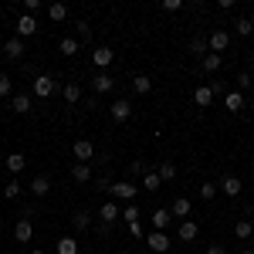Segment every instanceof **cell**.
Here are the masks:
<instances>
[{
  "instance_id": "9",
  "label": "cell",
  "mask_w": 254,
  "mask_h": 254,
  "mask_svg": "<svg viewBox=\"0 0 254 254\" xmlns=\"http://www.w3.org/2000/svg\"><path fill=\"white\" fill-rule=\"evenodd\" d=\"M10 109H14L17 116H27V112H34V98L31 95H14L10 98Z\"/></svg>"
},
{
  "instance_id": "28",
  "label": "cell",
  "mask_w": 254,
  "mask_h": 254,
  "mask_svg": "<svg viewBox=\"0 0 254 254\" xmlns=\"http://www.w3.org/2000/svg\"><path fill=\"white\" fill-rule=\"evenodd\" d=\"M251 234H254L251 220H237V224H234V237H237V241H248Z\"/></svg>"
},
{
  "instance_id": "37",
  "label": "cell",
  "mask_w": 254,
  "mask_h": 254,
  "mask_svg": "<svg viewBox=\"0 0 254 254\" xmlns=\"http://www.w3.org/2000/svg\"><path fill=\"white\" fill-rule=\"evenodd\" d=\"M217 190H220L217 183H200V196H203V200H214Z\"/></svg>"
},
{
  "instance_id": "45",
  "label": "cell",
  "mask_w": 254,
  "mask_h": 254,
  "mask_svg": "<svg viewBox=\"0 0 254 254\" xmlns=\"http://www.w3.org/2000/svg\"><path fill=\"white\" fill-rule=\"evenodd\" d=\"M31 254H44V251H41V248H38V251H31Z\"/></svg>"
},
{
  "instance_id": "32",
  "label": "cell",
  "mask_w": 254,
  "mask_h": 254,
  "mask_svg": "<svg viewBox=\"0 0 254 254\" xmlns=\"http://www.w3.org/2000/svg\"><path fill=\"white\" fill-rule=\"evenodd\" d=\"M234 31H237V34H241V38H248V34H251V31H254L251 17H241V20H237V24H234Z\"/></svg>"
},
{
  "instance_id": "48",
  "label": "cell",
  "mask_w": 254,
  "mask_h": 254,
  "mask_svg": "<svg viewBox=\"0 0 254 254\" xmlns=\"http://www.w3.org/2000/svg\"><path fill=\"white\" fill-rule=\"evenodd\" d=\"M119 254H129V251H119Z\"/></svg>"
},
{
  "instance_id": "17",
  "label": "cell",
  "mask_w": 254,
  "mask_h": 254,
  "mask_svg": "<svg viewBox=\"0 0 254 254\" xmlns=\"http://www.w3.org/2000/svg\"><path fill=\"white\" fill-rule=\"evenodd\" d=\"M220 190H224L227 196H237L244 187H241V180H237V176H224V180H220Z\"/></svg>"
},
{
  "instance_id": "19",
  "label": "cell",
  "mask_w": 254,
  "mask_h": 254,
  "mask_svg": "<svg viewBox=\"0 0 254 254\" xmlns=\"http://www.w3.org/2000/svg\"><path fill=\"white\" fill-rule=\"evenodd\" d=\"M92 85H95V92H102V95L116 88V81H112V75H105V71H102V75H95V78H92Z\"/></svg>"
},
{
  "instance_id": "43",
  "label": "cell",
  "mask_w": 254,
  "mask_h": 254,
  "mask_svg": "<svg viewBox=\"0 0 254 254\" xmlns=\"http://www.w3.org/2000/svg\"><path fill=\"white\" fill-rule=\"evenodd\" d=\"M129 231H132V237H142V224H139V220H136V224H129Z\"/></svg>"
},
{
  "instance_id": "50",
  "label": "cell",
  "mask_w": 254,
  "mask_h": 254,
  "mask_svg": "<svg viewBox=\"0 0 254 254\" xmlns=\"http://www.w3.org/2000/svg\"><path fill=\"white\" fill-rule=\"evenodd\" d=\"M251 24H254V14H251Z\"/></svg>"
},
{
  "instance_id": "11",
  "label": "cell",
  "mask_w": 254,
  "mask_h": 254,
  "mask_svg": "<svg viewBox=\"0 0 254 254\" xmlns=\"http://www.w3.org/2000/svg\"><path fill=\"white\" fill-rule=\"evenodd\" d=\"M31 234H34V227H31V217H20L17 227H14V237H17L20 244H27V241H31Z\"/></svg>"
},
{
  "instance_id": "34",
  "label": "cell",
  "mask_w": 254,
  "mask_h": 254,
  "mask_svg": "<svg viewBox=\"0 0 254 254\" xmlns=\"http://www.w3.org/2000/svg\"><path fill=\"white\" fill-rule=\"evenodd\" d=\"M20 190H24V187H20L17 180H10V183L3 187V196H7V200H17V196H20Z\"/></svg>"
},
{
  "instance_id": "44",
  "label": "cell",
  "mask_w": 254,
  "mask_h": 254,
  "mask_svg": "<svg viewBox=\"0 0 254 254\" xmlns=\"http://www.w3.org/2000/svg\"><path fill=\"white\" fill-rule=\"evenodd\" d=\"M241 254H254V251H251V248H244V251H241Z\"/></svg>"
},
{
  "instance_id": "27",
  "label": "cell",
  "mask_w": 254,
  "mask_h": 254,
  "mask_svg": "<svg viewBox=\"0 0 254 254\" xmlns=\"http://www.w3.org/2000/svg\"><path fill=\"white\" fill-rule=\"evenodd\" d=\"M71 224H75V231H88L92 227V214L88 210H78V214L71 217Z\"/></svg>"
},
{
  "instance_id": "33",
  "label": "cell",
  "mask_w": 254,
  "mask_h": 254,
  "mask_svg": "<svg viewBox=\"0 0 254 254\" xmlns=\"http://www.w3.org/2000/svg\"><path fill=\"white\" fill-rule=\"evenodd\" d=\"M48 14H51V20H64V17H68V7H64V3H51Z\"/></svg>"
},
{
  "instance_id": "10",
  "label": "cell",
  "mask_w": 254,
  "mask_h": 254,
  "mask_svg": "<svg viewBox=\"0 0 254 254\" xmlns=\"http://www.w3.org/2000/svg\"><path fill=\"white\" fill-rule=\"evenodd\" d=\"M112 58H116V51H112V48H105V44L92 51V61H95L98 68H109V64H112Z\"/></svg>"
},
{
  "instance_id": "7",
  "label": "cell",
  "mask_w": 254,
  "mask_h": 254,
  "mask_svg": "<svg viewBox=\"0 0 254 254\" xmlns=\"http://www.w3.org/2000/svg\"><path fill=\"white\" fill-rule=\"evenodd\" d=\"M38 34V20L31 17V14H20L17 20V38H34Z\"/></svg>"
},
{
  "instance_id": "25",
  "label": "cell",
  "mask_w": 254,
  "mask_h": 254,
  "mask_svg": "<svg viewBox=\"0 0 254 254\" xmlns=\"http://www.w3.org/2000/svg\"><path fill=\"white\" fill-rule=\"evenodd\" d=\"M55 251L58 254H78V241H75V237H61Z\"/></svg>"
},
{
  "instance_id": "29",
  "label": "cell",
  "mask_w": 254,
  "mask_h": 254,
  "mask_svg": "<svg viewBox=\"0 0 254 254\" xmlns=\"http://www.w3.org/2000/svg\"><path fill=\"white\" fill-rule=\"evenodd\" d=\"M227 109H231V112H241V109H244V95H241V92H227Z\"/></svg>"
},
{
  "instance_id": "31",
  "label": "cell",
  "mask_w": 254,
  "mask_h": 254,
  "mask_svg": "<svg viewBox=\"0 0 254 254\" xmlns=\"http://www.w3.org/2000/svg\"><path fill=\"white\" fill-rule=\"evenodd\" d=\"M142 183H146V190H159V183H163V180H159V173L146 170V173H142Z\"/></svg>"
},
{
  "instance_id": "39",
  "label": "cell",
  "mask_w": 254,
  "mask_h": 254,
  "mask_svg": "<svg viewBox=\"0 0 254 254\" xmlns=\"http://www.w3.org/2000/svg\"><path fill=\"white\" fill-rule=\"evenodd\" d=\"M7 95H10V78L0 71V98H7Z\"/></svg>"
},
{
  "instance_id": "20",
  "label": "cell",
  "mask_w": 254,
  "mask_h": 254,
  "mask_svg": "<svg viewBox=\"0 0 254 254\" xmlns=\"http://www.w3.org/2000/svg\"><path fill=\"white\" fill-rule=\"evenodd\" d=\"M61 95H64V102H68V105H75V102L81 98V88L75 85V81H68V85H61Z\"/></svg>"
},
{
  "instance_id": "35",
  "label": "cell",
  "mask_w": 254,
  "mask_h": 254,
  "mask_svg": "<svg viewBox=\"0 0 254 254\" xmlns=\"http://www.w3.org/2000/svg\"><path fill=\"white\" fill-rule=\"evenodd\" d=\"M122 220H126V224H136V220H139V207H136V203H126V210H122Z\"/></svg>"
},
{
  "instance_id": "21",
  "label": "cell",
  "mask_w": 254,
  "mask_h": 254,
  "mask_svg": "<svg viewBox=\"0 0 254 254\" xmlns=\"http://www.w3.org/2000/svg\"><path fill=\"white\" fill-rule=\"evenodd\" d=\"M3 51H7V58H20L24 55V38H10L3 44Z\"/></svg>"
},
{
  "instance_id": "5",
  "label": "cell",
  "mask_w": 254,
  "mask_h": 254,
  "mask_svg": "<svg viewBox=\"0 0 254 254\" xmlns=\"http://www.w3.org/2000/svg\"><path fill=\"white\" fill-rule=\"evenodd\" d=\"M98 217H102V224H116V220H122L119 203H116V200H105V203L98 207Z\"/></svg>"
},
{
  "instance_id": "6",
  "label": "cell",
  "mask_w": 254,
  "mask_h": 254,
  "mask_svg": "<svg viewBox=\"0 0 254 254\" xmlns=\"http://www.w3.org/2000/svg\"><path fill=\"white\" fill-rule=\"evenodd\" d=\"M227 48H231V34L227 31H214L210 34V55H224Z\"/></svg>"
},
{
  "instance_id": "49",
  "label": "cell",
  "mask_w": 254,
  "mask_h": 254,
  "mask_svg": "<svg viewBox=\"0 0 254 254\" xmlns=\"http://www.w3.org/2000/svg\"><path fill=\"white\" fill-rule=\"evenodd\" d=\"M251 227H254V217H251Z\"/></svg>"
},
{
  "instance_id": "14",
  "label": "cell",
  "mask_w": 254,
  "mask_h": 254,
  "mask_svg": "<svg viewBox=\"0 0 254 254\" xmlns=\"http://www.w3.org/2000/svg\"><path fill=\"white\" fill-rule=\"evenodd\" d=\"M31 193L34 196H48L51 193V180H48V176H34V180H31Z\"/></svg>"
},
{
  "instance_id": "47",
  "label": "cell",
  "mask_w": 254,
  "mask_h": 254,
  "mask_svg": "<svg viewBox=\"0 0 254 254\" xmlns=\"http://www.w3.org/2000/svg\"><path fill=\"white\" fill-rule=\"evenodd\" d=\"M0 234H3V224H0Z\"/></svg>"
},
{
  "instance_id": "41",
  "label": "cell",
  "mask_w": 254,
  "mask_h": 254,
  "mask_svg": "<svg viewBox=\"0 0 254 254\" xmlns=\"http://www.w3.org/2000/svg\"><path fill=\"white\" fill-rule=\"evenodd\" d=\"M183 7V0H163V10H180Z\"/></svg>"
},
{
  "instance_id": "15",
  "label": "cell",
  "mask_w": 254,
  "mask_h": 254,
  "mask_svg": "<svg viewBox=\"0 0 254 254\" xmlns=\"http://www.w3.org/2000/svg\"><path fill=\"white\" fill-rule=\"evenodd\" d=\"M71 180H75V183H88V180H92V166H88V163H75V166H71Z\"/></svg>"
},
{
  "instance_id": "38",
  "label": "cell",
  "mask_w": 254,
  "mask_h": 254,
  "mask_svg": "<svg viewBox=\"0 0 254 254\" xmlns=\"http://www.w3.org/2000/svg\"><path fill=\"white\" fill-rule=\"evenodd\" d=\"M251 85H254V81H251V71H241V75H237V88H241V92H248Z\"/></svg>"
},
{
  "instance_id": "36",
  "label": "cell",
  "mask_w": 254,
  "mask_h": 254,
  "mask_svg": "<svg viewBox=\"0 0 254 254\" xmlns=\"http://www.w3.org/2000/svg\"><path fill=\"white\" fill-rule=\"evenodd\" d=\"M156 173H159V180H173V176H176V166H173V163H159Z\"/></svg>"
},
{
  "instance_id": "3",
  "label": "cell",
  "mask_w": 254,
  "mask_h": 254,
  "mask_svg": "<svg viewBox=\"0 0 254 254\" xmlns=\"http://www.w3.org/2000/svg\"><path fill=\"white\" fill-rule=\"evenodd\" d=\"M146 244H149V251H156V254H166L170 251V237H166V231H153V234L146 237Z\"/></svg>"
},
{
  "instance_id": "4",
  "label": "cell",
  "mask_w": 254,
  "mask_h": 254,
  "mask_svg": "<svg viewBox=\"0 0 254 254\" xmlns=\"http://www.w3.org/2000/svg\"><path fill=\"white\" fill-rule=\"evenodd\" d=\"M109 116L116 119V122H126V119L132 116V102H129V98H119V102H112V109H109Z\"/></svg>"
},
{
  "instance_id": "2",
  "label": "cell",
  "mask_w": 254,
  "mask_h": 254,
  "mask_svg": "<svg viewBox=\"0 0 254 254\" xmlns=\"http://www.w3.org/2000/svg\"><path fill=\"white\" fill-rule=\"evenodd\" d=\"M109 193L116 196V200H126V203H132L136 200V187L129 183V180H119V183H112V190Z\"/></svg>"
},
{
  "instance_id": "16",
  "label": "cell",
  "mask_w": 254,
  "mask_h": 254,
  "mask_svg": "<svg viewBox=\"0 0 254 254\" xmlns=\"http://www.w3.org/2000/svg\"><path fill=\"white\" fill-rule=\"evenodd\" d=\"M170 220H173V214H170L166 207L153 210V227H156V231H166V227H170Z\"/></svg>"
},
{
  "instance_id": "22",
  "label": "cell",
  "mask_w": 254,
  "mask_h": 254,
  "mask_svg": "<svg viewBox=\"0 0 254 254\" xmlns=\"http://www.w3.org/2000/svg\"><path fill=\"white\" fill-rule=\"evenodd\" d=\"M170 214L173 217H190V200H187V196H176L173 207H170Z\"/></svg>"
},
{
  "instance_id": "46",
  "label": "cell",
  "mask_w": 254,
  "mask_h": 254,
  "mask_svg": "<svg viewBox=\"0 0 254 254\" xmlns=\"http://www.w3.org/2000/svg\"><path fill=\"white\" fill-rule=\"evenodd\" d=\"M251 78H254V64H251Z\"/></svg>"
},
{
  "instance_id": "8",
  "label": "cell",
  "mask_w": 254,
  "mask_h": 254,
  "mask_svg": "<svg viewBox=\"0 0 254 254\" xmlns=\"http://www.w3.org/2000/svg\"><path fill=\"white\" fill-rule=\"evenodd\" d=\"M92 156H95V142H92V139H78V142H75V159H78V163H88Z\"/></svg>"
},
{
  "instance_id": "23",
  "label": "cell",
  "mask_w": 254,
  "mask_h": 254,
  "mask_svg": "<svg viewBox=\"0 0 254 254\" xmlns=\"http://www.w3.org/2000/svg\"><path fill=\"white\" fill-rule=\"evenodd\" d=\"M196 234H200V227H196L193 220H183L180 224V241H196Z\"/></svg>"
},
{
  "instance_id": "40",
  "label": "cell",
  "mask_w": 254,
  "mask_h": 254,
  "mask_svg": "<svg viewBox=\"0 0 254 254\" xmlns=\"http://www.w3.org/2000/svg\"><path fill=\"white\" fill-rule=\"evenodd\" d=\"M75 31H78V38H88V34H92V27H88V20H78V24H75Z\"/></svg>"
},
{
  "instance_id": "26",
  "label": "cell",
  "mask_w": 254,
  "mask_h": 254,
  "mask_svg": "<svg viewBox=\"0 0 254 254\" xmlns=\"http://www.w3.org/2000/svg\"><path fill=\"white\" fill-rule=\"evenodd\" d=\"M24 166H27V159H24V153H10V156H7V170H10V173H20Z\"/></svg>"
},
{
  "instance_id": "42",
  "label": "cell",
  "mask_w": 254,
  "mask_h": 254,
  "mask_svg": "<svg viewBox=\"0 0 254 254\" xmlns=\"http://www.w3.org/2000/svg\"><path fill=\"white\" fill-rule=\"evenodd\" d=\"M207 254H227V248H224V244H210V248H207Z\"/></svg>"
},
{
  "instance_id": "18",
  "label": "cell",
  "mask_w": 254,
  "mask_h": 254,
  "mask_svg": "<svg viewBox=\"0 0 254 254\" xmlns=\"http://www.w3.org/2000/svg\"><path fill=\"white\" fill-rule=\"evenodd\" d=\"M190 51H193V55H200V58H203V55H210V38L196 34V38L190 41Z\"/></svg>"
},
{
  "instance_id": "30",
  "label": "cell",
  "mask_w": 254,
  "mask_h": 254,
  "mask_svg": "<svg viewBox=\"0 0 254 254\" xmlns=\"http://www.w3.org/2000/svg\"><path fill=\"white\" fill-rule=\"evenodd\" d=\"M61 55H78V38H61Z\"/></svg>"
},
{
  "instance_id": "12",
  "label": "cell",
  "mask_w": 254,
  "mask_h": 254,
  "mask_svg": "<svg viewBox=\"0 0 254 254\" xmlns=\"http://www.w3.org/2000/svg\"><path fill=\"white\" fill-rule=\"evenodd\" d=\"M193 102L200 105V109H210V102H214V88H210V85H200V88L193 92Z\"/></svg>"
},
{
  "instance_id": "1",
  "label": "cell",
  "mask_w": 254,
  "mask_h": 254,
  "mask_svg": "<svg viewBox=\"0 0 254 254\" xmlns=\"http://www.w3.org/2000/svg\"><path fill=\"white\" fill-rule=\"evenodd\" d=\"M58 92V81L51 78V75H38L34 78V88H31V95H38V98H51Z\"/></svg>"
},
{
  "instance_id": "13",
  "label": "cell",
  "mask_w": 254,
  "mask_h": 254,
  "mask_svg": "<svg viewBox=\"0 0 254 254\" xmlns=\"http://www.w3.org/2000/svg\"><path fill=\"white\" fill-rule=\"evenodd\" d=\"M220 64H224V55H203V58H200V68H203L207 75L220 71Z\"/></svg>"
},
{
  "instance_id": "24",
  "label": "cell",
  "mask_w": 254,
  "mask_h": 254,
  "mask_svg": "<svg viewBox=\"0 0 254 254\" xmlns=\"http://www.w3.org/2000/svg\"><path fill=\"white\" fill-rule=\"evenodd\" d=\"M132 92L136 95H149L153 92V81L146 78V75H139V78H132Z\"/></svg>"
}]
</instances>
